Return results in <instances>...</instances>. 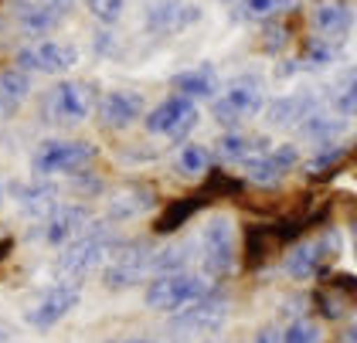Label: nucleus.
I'll use <instances>...</instances> for the list:
<instances>
[{
	"label": "nucleus",
	"mask_w": 357,
	"mask_h": 343,
	"mask_svg": "<svg viewBox=\"0 0 357 343\" xmlns=\"http://www.w3.org/2000/svg\"><path fill=\"white\" fill-rule=\"evenodd\" d=\"M279 340L282 343H324V330H320V323L317 319H293L282 333H279Z\"/></svg>",
	"instance_id": "7c9ffc66"
},
{
	"label": "nucleus",
	"mask_w": 357,
	"mask_h": 343,
	"mask_svg": "<svg viewBox=\"0 0 357 343\" xmlns=\"http://www.w3.org/2000/svg\"><path fill=\"white\" fill-rule=\"evenodd\" d=\"M344 153H347V146H344V143H327V146H317V153L306 160V167H303V170H306L310 177H317V174L330 170L333 163H340V160H344Z\"/></svg>",
	"instance_id": "2f4dec72"
},
{
	"label": "nucleus",
	"mask_w": 357,
	"mask_h": 343,
	"mask_svg": "<svg viewBox=\"0 0 357 343\" xmlns=\"http://www.w3.org/2000/svg\"><path fill=\"white\" fill-rule=\"evenodd\" d=\"M300 146L296 143H279L269 146L262 157L248 160L245 163V181L259 187H275L282 177H289L296 167H300Z\"/></svg>",
	"instance_id": "f3484780"
},
{
	"label": "nucleus",
	"mask_w": 357,
	"mask_h": 343,
	"mask_svg": "<svg viewBox=\"0 0 357 343\" xmlns=\"http://www.w3.org/2000/svg\"><path fill=\"white\" fill-rule=\"evenodd\" d=\"M48 3H58V7H68L72 0H48Z\"/></svg>",
	"instance_id": "ea45409f"
},
{
	"label": "nucleus",
	"mask_w": 357,
	"mask_h": 343,
	"mask_svg": "<svg viewBox=\"0 0 357 343\" xmlns=\"http://www.w3.org/2000/svg\"><path fill=\"white\" fill-rule=\"evenodd\" d=\"M354 75H357V68H354Z\"/></svg>",
	"instance_id": "c03bdc74"
},
{
	"label": "nucleus",
	"mask_w": 357,
	"mask_h": 343,
	"mask_svg": "<svg viewBox=\"0 0 357 343\" xmlns=\"http://www.w3.org/2000/svg\"><path fill=\"white\" fill-rule=\"evenodd\" d=\"M170 89L177 96H184V99H194V102H201V99L215 102L221 92V79L211 65H194V68H184V72L170 75Z\"/></svg>",
	"instance_id": "412c9836"
},
{
	"label": "nucleus",
	"mask_w": 357,
	"mask_h": 343,
	"mask_svg": "<svg viewBox=\"0 0 357 343\" xmlns=\"http://www.w3.org/2000/svg\"><path fill=\"white\" fill-rule=\"evenodd\" d=\"M10 194H14V201H17V208L21 214H28V218H45V214L58 208L61 201H58V187L52 181H41V177H31V181H21V184L10 187Z\"/></svg>",
	"instance_id": "5701e85b"
},
{
	"label": "nucleus",
	"mask_w": 357,
	"mask_h": 343,
	"mask_svg": "<svg viewBox=\"0 0 357 343\" xmlns=\"http://www.w3.org/2000/svg\"><path fill=\"white\" fill-rule=\"evenodd\" d=\"M228 319V296L218 289L204 292L201 299H194L191 306L170 313L167 319V333L177 343H194V340H211Z\"/></svg>",
	"instance_id": "7ed1b4c3"
},
{
	"label": "nucleus",
	"mask_w": 357,
	"mask_h": 343,
	"mask_svg": "<svg viewBox=\"0 0 357 343\" xmlns=\"http://www.w3.org/2000/svg\"><path fill=\"white\" fill-rule=\"evenodd\" d=\"M14 65L28 75H65L79 65V48L68 41H28L14 52Z\"/></svg>",
	"instance_id": "f8f14e48"
},
{
	"label": "nucleus",
	"mask_w": 357,
	"mask_h": 343,
	"mask_svg": "<svg viewBox=\"0 0 357 343\" xmlns=\"http://www.w3.org/2000/svg\"><path fill=\"white\" fill-rule=\"evenodd\" d=\"M3 194H7V187H3V181H0V204H3Z\"/></svg>",
	"instance_id": "a19ab883"
},
{
	"label": "nucleus",
	"mask_w": 357,
	"mask_h": 343,
	"mask_svg": "<svg viewBox=\"0 0 357 343\" xmlns=\"http://www.w3.org/2000/svg\"><path fill=\"white\" fill-rule=\"evenodd\" d=\"M146 116V99L137 89H109L96 102V119L109 132H126Z\"/></svg>",
	"instance_id": "4468645a"
},
{
	"label": "nucleus",
	"mask_w": 357,
	"mask_h": 343,
	"mask_svg": "<svg viewBox=\"0 0 357 343\" xmlns=\"http://www.w3.org/2000/svg\"><path fill=\"white\" fill-rule=\"evenodd\" d=\"M157 204V190L146 184H126L119 187L109 197V221L112 224H123V221H137L143 214L153 211Z\"/></svg>",
	"instance_id": "aec40b11"
},
{
	"label": "nucleus",
	"mask_w": 357,
	"mask_h": 343,
	"mask_svg": "<svg viewBox=\"0 0 357 343\" xmlns=\"http://www.w3.org/2000/svg\"><path fill=\"white\" fill-rule=\"evenodd\" d=\"M300 0H238L231 17L235 21H255V24H266V21H275L282 17L286 10H293Z\"/></svg>",
	"instance_id": "a878e982"
},
{
	"label": "nucleus",
	"mask_w": 357,
	"mask_h": 343,
	"mask_svg": "<svg viewBox=\"0 0 357 343\" xmlns=\"http://www.w3.org/2000/svg\"><path fill=\"white\" fill-rule=\"evenodd\" d=\"M238 228L228 214H211L201 228V272L208 279H225L238 265Z\"/></svg>",
	"instance_id": "423d86ee"
},
{
	"label": "nucleus",
	"mask_w": 357,
	"mask_h": 343,
	"mask_svg": "<svg viewBox=\"0 0 357 343\" xmlns=\"http://www.w3.org/2000/svg\"><path fill=\"white\" fill-rule=\"evenodd\" d=\"M96 102H99V89H96L92 82L61 79L45 92L41 116H45V123H52V126L72 130V126H82L85 119L96 112Z\"/></svg>",
	"instance_id": "f03ea898"
},
{
	"label": "nucleus",
	"mask_w": 357,
	"mask_h": 343,
	"mask_svg": "<svg viewBox=\"0 0 357 343\" xmlns=\"http://www.w3.org/2000/svg\"><path fill=\"white\" fill-rule=\"evenodd\" d=\"M28 96H31V75L28 72H21L17 65H10V68L0 72V112L17 109Z\"/></svg>",
	"instance_id": "bb28decb"
},
{
	"label": "nucleus",
	"mask_w": 357,
	"mask_h": 343,
	"mask_svg": "<svg viewBox=\"0 0 357 343\" xmlns=\"http://www.w3.org/2000/svg\"><path fill=\"white\" fill-rule=\"evenodd\" d=\"M96 157H99V146H92L89 139H45L31 157V174L41 181L79 177L96 163Z\"/></svg>",
	"instance_id": "39448f33"
},
{
	"label": "nucleus",
	"mask_w": 357,
	"mask_h": 343,
	"mask_svg": "<svg viewBox=\"0 0 357 343\" xmlns=\"http://www.w3.org/2000/svg\"><path fill=\"white\" fill-rule=\"evenodd\" d=\"M357 306V275L354 272H337L320 279V286L313 289V310L327 323H340L354 313Z\"/></svg>",
	"instance_id": "2eb2a0df"
},
{
	"label": "nucleus",
	"mask_w": 357,
	"mask_h": 343,
	"mask_svg": "<svg viewBox=\"0 0 357 343\" xmlns=\"http://www.w3.org/2000/svg\"><path fill=\"white\" fill-rule=\"evenodd\" d=\"M201 123V109L194 99H184V96H167L164 102H157L153 109H146L143 116V126L150 136H164V139H177L184 143Z\"/></svg>",
	"instance_id": "9b49d317"
},
{
	"label": "nucleus",
	"mask_w": 357,
	"mask_h": 343,
	"mask_svg": "<svg viewBox=\"0 0 357 343\" xmlns=\"http://www.w3.org/2000/svg\"><path fill=\"white\" fill-rule=\"evenodd\" d=\"M286 45H289V31H286V24L266 21V24H262V48H266V52H282Z\"/></svg>",
	"instance_id": "f704fd0d"
},
{
	"label": "nucleus",
	"mask_w": 357,
	"mask_h": 343,
	"mask_svg": "<svg viewBox=\"0 0 357 343\" xmlns=\"http://www.w3.org/2000/svg\"><path fill=\"white\" fill-rule=\"evenodd\" d=\"M337 252H340L337 231H324V235L293 245L286 252V259H282V268H286V275L293 282H313V279L327 275V265L337 259Z\"/></svg>",
	"instance_id": "9d476101"
},
{
	"label": "nucleus",
	"mask_w": 357,
	"mask_h": 343,
	"mask_svg": "<svg viewBox=\"0 0 357 343\" xmlns=\"http://www.w3.org/2000/svg\"><path fill=\"white\" fill-rule=\"evenodd\" d=\"M204 292H211V279L204 272L194 268H181V272H160L150 275L146 289H143V303L153 313H177L184 306H191L194 299H201Z\"/></svg>",
	"instance_id": "20e7f679"
},
{
	"label": "nucleus",
	"mask_w": 357,
	"mask_h": 343,
	"mask_svg": "<svg viewBox=\"0 0 357 343\" xmlns=\"http://www.w3.org/2000/svg\"><path fill=\"white\" fill-rule=\"evenodd\" d=\"M211 157L215 153L208 146H201V143H181V150L174 157V167H177L181 177H201V174L211 170Z\"/></svg>",
	"instance_id": "cd10ccee"
},
{
	"label": "nucleus",
	"mask_w": 357,
	"mask_h": 343,
	"mask_svg": "<svg viewBox=\"0 0 357 343\" xmlns=\"http://www.w3.org/2000/svg\"><path fill=\"white\" fill-rule=\"evenodd\" d=\"M191 245L181 241V245H167L153 252V275L160 272H181V268H191Z\"/></svg>",
	"instance_id": "c85d7f7f"
},
{
	"label": "nucleus",
	"mask_w": 357,
	"mask_h": 343,
	"mask_svg": "<svg viewBox=\"0 0 357 343\" xmlns=\"http://www.w3.org/2000/svg\"><path fill=\"white\" fill-rule=\"evenodd\" d=\"M92 224V208L82 201H61L58 208L45 214L38 221V238L52 248H65L75 235H82L85 228Z\"/></svg>",
	"instance_id": "ddd939ff"
},
{
	"label": "nucleus",
	"mask_w": 357,
	"mask_h": 343,
	"mask_svg": "<svg viewBox=\"0 0 357 343\" xmlns=\"http://www.w3.org/2000/svg\"><path fill=\"white\" fill-rule=\"evenodd\" d=\"M296 130H300L303 139L313 143V150H317V146H327V143H344V136L351 130V119H344L340 112L320 106L310 119H303Z\"/></svg>",
	"instance_id": "4be33fe9"
},
{
	"label": "nucleus",
	"mask_w": 357,
	"mask_h": 343,
	"mask_svg": "<svg viewBox=\"0 0 357 343\" xmlns=\"http://www.w3.org/2000/svg\"><path fill=\"white\" fill-rule=\"evenodd\" d=\"M65 10L68 7H58V3H48V0H21L14 17H17V27L28 34V38H45L52 34L61 21H65Z\"/></svg>",
	"instance_id": "6ab92c4d"
},
{
	"label": "nucleus",
	"mask_w": 357,
	"mask_h": 343,
	"mask_svg": "<svg viewBox=\"0 0 357 343\" xmlns=\"http://www.w3.org/2000/svg\"><path fill=\"white\" fill-rule=\"evenodd\" d=\"M116 343H157V340H146V337H126V340H116Z\"/></svg>",
	"instance_id": "4c0bfd02"
},
{
	"label": "nucleus",
	"mask_w": 357,
	"mask_h": 343,
	"mask_svg": "<svg viewBox=\"0 0 357 343\" xmlns=\"http://www.w3.org/2000/svg\"><path fill=\"white\" fill-rule=\"evenodd\" d=\"M340 343H357V323H351V326L344 330V337H340Z\"/></svg>",
	"instance_id": "e433bc0d"
},
{
	"label": "nucleus",
	"mask_w": 357,
	"mask_h": 343,
	"mask_svg": "<svg viewBox=\"0 0 357 343\" xmlns=\"http://www.w3.org/2000/svg\"><path fill=\"white\" fill-rule=\"evenodd\" d=\"M333 112H340L344 119H357V75L354 72L337 85V92H333Z\"/></svg>",
	"instance_id": "473e14b6"
},
{
	"label": "nucleus",
	"mask_w": 357,
	"mask_h": 343,
	"mask_svg": "<svg viewBox=\"0 0 357 343\" xmlns=\"http://www.w3.org/2000/svg\"><path fill=\"white\" fill-rule=\"evenodd\" d=\"M201 343H225V340H215V337H211V340H201Z\"/></svg>",
	"instance_id": "37998d69"
},
{
	"label": "nucleus",
	"mask_w": 357,
	"mask_h": 343,
	"mask_svg": "<svg viewBox=\"0 0 357 343\" xmlns=\"http://www.w3.org/2000/svg\"><path fill=\"white\" fill-rule=\"evenodd\" d=\"M153 245L146 238H123V245L112 252V259L102 265V286L109 292L133 289L139 282H150L153 275Z\"/></svg>",
	"instance_id": "0eeeda50"
},
{
	"label": "nucleus",
	"mask_w": 357,
	"mask_h": 343,
	"mask_svg": "<svg viewBox=\"0 0 357 343\" xmlns=\"http://www.w3.org/2000/svg\"><path fill=\"white\" fill-rule=\"evenodd\" d=\"M310 21H313L317 38L333 41V45H344L347 34H351V27H354V7L347 0H320L313 7Z\"/></svg>",
	"instance_id": "a211bd4d"
},
{
	"label": "nucleus",
	"mask_w": 357,
	"mask_h": 343,
	"mask_svg": "<svg viewBox=\"0 0 357 343\" xmlns=\"http://www.w3.org/2000/svg\"><path fill=\"white\" fill-rule=\"evenodd\" d=\"M201 208V197H188V201H181V204H170L164 214H160V221H157V231L160 235H170V231H177L181 224H188V218Z\"/></svg>",
	"instance_id": "c756f323"
},
{
	"label": "nucleus",
	"mask_w": 357,
	"mask_h": 343,
	"mask_svg": "<svg viewBox=\"0 0 357 343\" xmlns=\"http://www.w3.org/2000/svg\"><path fill=\"white\" fill-rule=\"evenodd\" d=\"M262 109H266L262 82L252 79V75H242V79L231 82L225 92H218V99L211 102V116L225 130H238V126H245L248 119H255Z\"/></svg>",
	"instance_id": "6e6552de"
},
{
	"label": "nucleus",
	"mask_w": 357,
	"mask_h": 343,
	"mask_svg": "<svg viewBox=\"0 0 357 343\" xmlns=\"http://www.w3.org/2000/svg\"><path fill=\"white\" fill-rule=\"evenodd\" d=\"M269 146L273 143L266 136H252L245 130H225L218 136V143H215V157L225 160V163H242L245 167L248 160L262 157Z\"/></svg>",
	"instance_id": "b1692460"
},
{
	"label": "nucleus",
	"mask_w": 357,
	"mask_h": 343,
	"mask_svg": "<svg viewBox=\"0 0 357 343\" xmlns=\"http://www.w3.org/2000/svg\"><path fill=\"white\" fill-rule=\"evenodd\" d=\"M123 245L119 231L112 228V221H102V224H89L82 235H75L58 255L55 262V272L61 279H75L82 282L85 275H92L96 268L112 259V252Z\"/></svg>",
	"instance_id": "f257e3e1"
},
{
	"label": "nucleus",
	"mask_w": 357,
	"mask_h": 343,
	"mask_svg": "<svg viewBox=\"0 0 357 343\" xmlns=\"http://www.w3.org/2000/svg\"><path fill=\"white\" fill-rule=\"evenodd\" d=\"M79 303H82V282H75V279H58L55 286L41 289L28 303L24 323H28L31 330H41V333H45V330L58 326L61 319L72 317V313L79 310Z\"/></svg>",
	"instance_id": "1a4fd4ad"
},
{
	"label": "nucleus",
	"mask_w": 357,
	"mask_h": 343,
	"mask_svg": "<svg viewBox=\"0 0 357 343\" xmlns=\"http://www.w3.org/2000/svg\"><path fill=\"white\" fill-rule=\"evenodd\" d=\"M221 3H228V7H235V3H238V0H221Z\"/></svg>",
	"instance_id": "79ce46f5"
},
{
	"label": "nucleus",
	"mask_w": 357,
	"mask_h": 343,
	"mask_svg": "<svg viewBox=\"0 0 357 343\" xmlns=\"http://www.w3.org/2000/svg\"><path fill=\"white\" fill-rule=\"evenodd\" d=\"M85 7L99 24H116L126 10V0H85Z\"/></svg>",
	"instance_id": "72a5a7b5"
},
{
	"label": "nucleus",
	"mask_w": 357,
	"mask_h": 343,
	"mask_svg": "<svg viewBox=\"0 0 357 343\" xmlns=\"http://www.w3.org/2000/svg\"><path fill=\"white\" fill-rule=\"evenodd\" d=\"M252 343H282V340H279V333H275L273 326H262V330L255 333V340Z\"/></svg>",
	"instance_id": "c9c22d12"
},
{
	"label": "nucleus",
	"mask_w": 357,
	"mask_h": 343,
	"mask_svg": "<svg viewBox=\"0 0 357 343\" xmlns=\"http://www.w3.org/2000/svg\"><path fill=\"white\" fill-rule=\"evenodd\" d=\"M351 245H354V255H357V221H351Z\"/></svg>",
	"instance_id": "58836bf2"
},
{
	"label": "nucleus",
	"mask_w": 357,
	"mask_h": 343,
	"mask_svg": "<svg viewBox=\"0 0 357 343\" xmlns=\"http://www.w3.org/2000/svg\"><path fill=\"white\" fill-rule=\"evenodd\" d=\"M201 21V7L191 0H150L143 10V27L153 38H174Z\"/></svg>",
	"instance_id": "dca6fc26"
},
{
	"label": "nucleus",
	"mask_w": 357,
	"mask_h": 343,
	"mask_svg": "<svg viewBox=\"0 0 357 343\" xmlns=\"http://www.w3.org/2000/svg\"><path fill=\"white\" fill-rule=\"evenodd\" d=\"M317 109H320L317 96H310V92H289V96H282V99H275V102L266 106V119L273 126H300L303 119H310Z\"/></svg>",
	"instance_id": "393cba45"
}]
</instances>
